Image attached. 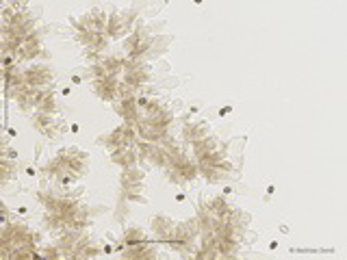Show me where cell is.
Masks as SVG:
<instances>
[{
  "instance_id": "cell-1",
  "label": "cell",
  "mask_w": 347,
  "mask_h": 260,
  "mask_svg": "<svg viewBox=\"0 0 347 260\" xmlns=\"http://www.w3.org/2000/svg\"><path fill=\"white\" fill-rule=\"evenodd\" d=\"M128 15H122L120 11H113L111 15V22H108V33L111 37H122L124 33L128 30Z\"/></svg>"
},
{
  "instance_id": "cell-2",
  "label": "cell",
  "mask_w": 347,
  "mask_h": 260,
  "mask_svg": "<svg viewBox=\"0 0 347 260\" xmlns=\"http://www.w3.org/2000/svg\"><path fill=\"white\" fill-rule=\"evenodd\" d=\"M126 243H137V241H143V232L141 230H128L126 236H124Z\"/></svg>"
}]
</instances>
